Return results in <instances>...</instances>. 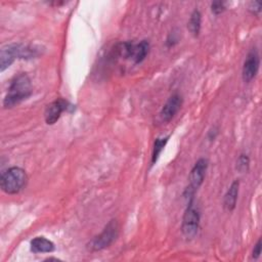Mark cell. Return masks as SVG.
Masks as SVG:
<instances>
[{
  "instance_id": "obj_15",
  "label": "cell",
  "mask_w": 262,
  "mask_h": 262,
  "mask_svg": "<svg viewBox=\"0 0 262 262\" xmlns=\"http://www.w3.org/2000/svg\"><path fill=\"white\" fill-rule=\"evenodd\" d=\"M211 10L214 14L218 15L225 10V3L222 1H215L211 4Z\"/></svg>"
},
{
  "instance_id": "obj_16",
  "label": "cell",
  "mask_w": 262,
  "mask_h": 262,
  "mask_svg": "<svg viewBox=\"0 0 262 262\" xmlns=\"http://www.w3.org/2000/svg\"><path fill=\"white\" fill-rule=\"evenodd\" d=\"M261 254V239H258L257 244L255 245L254 249H253V258L254 259H257Z\"/></svg>"
},
{
  "instance_id": "obj_4",
  "label": "cell",
  "mask_w": 262,
  "mask_h": 262,
  "mask_svg": "<svg viewBox=\"0 0 262 262\" xmlns=\"http://www.w3.org/2000/svg\"><path fill=\"white\" fill-rule=\"evenodd\" d=\"M199 223H200V213L194 208L192 199H190L182 218L181 230L183 235L186 238H193L198 233Z\"/></svg>"
},
{
  "instance_id": "obj_7",
  "label": "cell",
  "mask_w": 262,
  "mask_h": 262,
  "mask_svg": "<svg viewBox=\"0 0 262 262\" xmlns=\"http://www.w3.org/2000/svg\"><path fill=\"white\" fill-rule=\"evenodd\" d=\"M69 106H70V103L62 98H58V99L52 101L51 103H49L46 106L45 113H44V118H45L46 124L53 125L54 123H56L58 121V119L60 118L62 112L67 111Z\"/></svg>"
},
{
  "instance_id": "obj_11",
  "label": "cell",
  "mask_w": 262,
  "mask_h": 262,
  "mask_svg": "<svg viewBox=\"0 0 262 262\" xmlns=\"http://www.w3.org/2000/svg\"><path fill=\"white\" fill-rule=\"evenodd\" d=\"M31 251L33 253H51L54 251V244L44 236H37L31 241Z\"/></svg>"
},
{
  "instance_id": "obj_3",
  "label": "cell",
  "mask_w": 262,
  "mask_h": 262,
  "mask_svg": "<svg viewBox=\"0 0 262 262\" xmlns=\"http://www.w3.org/2000/svg\"><path fill=\"white\" fill-rule=\"evenodd\" d=\"M119 223L116 219L111 220L102 229V231L94 236L88 244L87 249L91 252H98L110 247L119 235Z\"/></svg>"
},
{
  "instance_id": "obj_5",
  "label": "cell",
  "mask_w": 262,
  "mask_h": 262,
  "mask_svg": "<svg viewBox=\"0 0 262 262\" xmlns=\"http://www.w3.org/2000/svg\"><path fill=\"white\" fill-rule=\"evenodd\" d=\"M207 168H208V161L204 158L198 160L195 162L194 166L192 167L190 174H189V185L187 187V191H188V194L190 195V198H192L193 193L202 185V183L205 179Z\"/></svg>"
},
{
  "instance_id": "obj_10",
  "label": "cell",
  "mask_w": 262,
  "mask_h": 262,
  "mask_svg": "<svg viewBox=\"0 0 262 262\" xmlns=\"http://www.w3.org/2000/svg\"><path fill=\"white\" fill-rule=\"evenodd\" d=\"M238 188H239V181L236 179L234 180L230 186L228 187L224 200H223V206L227 211H232L236 206V201L238 196Z\"/></svg>"
},
{
  "instance_id": "obj_6",
  "label": "cell",
  "mask_w": 262,
  "mask_h": 262,
  "mask_svg": "<svg viewBox=\"0 0 262 262\" xmlns=\"http://www.w3.org/2000/svg\"><path fill=\"white\" fill-rule=\"evenodd\" d=\"M259 64H260V58H259V54L257 52V50L252 49L244 62L243 66V71H242V76H243V80L245 82H250L252 81L259 70Z\"/></svg>"
},
{
  "instance_id": "obj_2",
  "label": "cell",
  "mask_w": 262,
  "mask_h": 262,
  "mask_svg": "<svg viewBox=\"0 0 262 262\" xmlns=\"http://www.w3.org/2000/svg\"><path fill=\"white\" fill-rule=\"evenodd\" d=\"M28 182V176L24 169L19 167H10L1 174V189L8 194L18 193L25 188Z\"/></svg>"
},
{
  "instance_id": "obj_14",
  "label": "cell",
  "mask_w": 262,
  "mask_h": 262,
  "mask_svg": "<svg viewBox=\"0 0 262 262\" xmlns=\"http://www.w3.org/2000/svg\"><path fill=\"white\" fill-rule=\"evenodd\" d=\"M250 166V159L247 155L242 154L236 161V169L239 172H247Z\"/></svg>"
},
{
  "instance_id": "obj_17",
  "label": "cell",
  "mask_w": 262,
  "mask_h": 262,
  "mask_svg": "<svg viewBox=\"0 0 262 262\" xmlns=\"http://www.w3.org/2000/svg\"><path fill=\"white\" fill-rule=\"evenodd\" d=\"M249 9L253 12V13H259L261 10V4L259 2H251Z\"/></svg>"
},
{
  "instance_id": "obj_12",
  "label": "cell",
  "mask_w": 262,
  "mask_h": 262,
  "mask_svg": "<svg viewBox=\"0 0 262 262\" xmlns=\"http://www.w3.org/2000/svg\"><path fill=\"white\" fill-rule=\"evenodd\" d=\"M201 24H202V14L198 9H194L190 14L187 28L193 37H198L201 31Z\"/></svg>"
},
{
  "instance_id": "obj_8",
  "label": "cell",
  "mask_w": 262,
  "mask_h": 262,
  "mask_svg": "<svg viewBox=\"0 0 262 262\" xmlns=\"http://www.w3.org/2000/svg\"><path fill=\"white\" fill-rule=\"evenodd\" d=\"M181 105H182L181 95L175 93L172 96H170L160 112L161 120L166 123L170 122L178 113Z\"/></svg>"
},
{
  "instance_id": "obj_9",
  "label": "cell",
  "mask_w": 262,
  "mask_h": 262,
  "mask_svg": "<svg viewBox=\"0 0 262 262\" xmlns=\"http://www.w3.org/2000/svg\"><path fill=\"white\" fill-rule=\"evenodd\" d=\"M21 44H7L2 47L0 53V71L3 72L5 69L10 67L15 58H20Z\"/></svg>"
},
{
  "instance_id": "obj_1",
  "label": "cell",
  "mask_w": 262,
  "mask_h": 262,
  "mask_svg": "<svg viewBox=\"0 0 262 262\" xmlns=\"http://www.w3.org/2000/svg\"><path fill=\"white\" fill-rule=\"evenodd\" d=\"M31 94V80L27 74L20 73L11 80L7 94L3 100V105L4 107H12L20 101L27 99Z\"/></svg>"
},
{
  "instance_id": "obj_13",
  "label": "cell",
  "mask_w": 262,
  "mask_h": 262,
  "mask_svg": "<svg viewBox=\"0 0 262 262\" xmlns=\"http://www.w3.org/2000/svg\"><path fill=\"white\" fill-rule=\"evenodd\" d=\"M169 140V136H165V137H158L155 140L154 143V148H152V154H151V165H155L156 162L158 161L162 150L164 149L166 143Z\"/></svg>"
}]
</instances>
